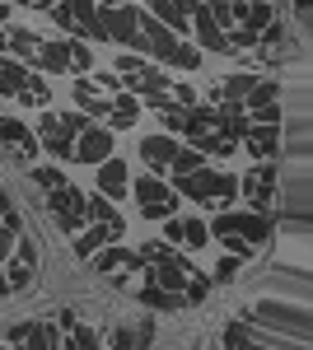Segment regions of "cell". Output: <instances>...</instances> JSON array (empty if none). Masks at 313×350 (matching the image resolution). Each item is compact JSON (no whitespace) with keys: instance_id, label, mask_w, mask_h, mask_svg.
Wrapping results in <instances>:
<instances>
[{"instance_id":"6da1fadb","label":"cell","mask_w":313,"mask_h":350,"mask_svg":"<svg viewBox=\"0 0 313 350\" xmlns=\"http://www.w3.org/2000/svg\"><path fill=\"white\" fill-rule=\"evenodd\" d=\"M173 183L178 191H187L192 201H215V206H229L238 196V178L234 173H210L206 163H201V173L192 168V173H173Z\"/></svg>"},{"instance_id":"7a4b0ae2","label":"cell","mask_w":313,"mask_h":350,"mask_svg":"<svg viewBox=\"0 0 313 350\" xmlns=\"http://www.w3.org/2000/svg\"><path fill=\"white\" fill-rule=\"evenodd\" d=\"M253 318L266 323L276 336L290 332L295 341H313V313L304 304H253Z\"/></svg>"},{"instance_id":"3957f363","label":"cell","mask_w":313,"mask_h":350,"mask_svg":"<svg viewBox=\"0 0 313 350\" xmlns=\"http://www.w3.org/2000/svg\"><path fill=\"white\" fill-rule=\"evenodd\" d=\"M0 80L10 84V98H24L28 108H42V103L52 98V94H47V84L38 80L24 61H14V56H0Z\"/></svg>"},{"instance_id":"277c9868","label":"cell","mask_w":313,"mask_h":350,"mask_svg":"<svg viewBox=\"0 0 313 350\" xmlns=\"http://www.w3.org/2000/svg\"><path fill=\"white\" fill-rule=\"evenodd\" d=\"M99 24L112 42H122L127 52H140L145 56V38L136 28V5H99Z\"/></svg>"},{"instance_id":"5b68a950","label":"cell","mask_w":313,"mask_h":350,"mask_svg":"<svg viewBox=\"0 0 313 350\" xmlns=\"http://www.w3.org/2000/svg\"><path fill=\"white\" fill-rule=\"evenodd\" d=\"M238 191L258 206V211H271V201H276V191H281V173H276V163H266L262 159L243 183H238Z\"/></svg>"},{"instance_id":"8992f818","label":"cell","mask_w":313,"mask_h":350,"mask_svg":"<svg viewBox=\"0 0 313 350\" xmlns=\"http://www.w3.org/2000/svg\"><path fill=\"white\" fill-rule=\"evenodd\" d=\"M215 234H238V239L248 243H262L266 234H271V219L266 215H243V211H220V219H215Z\"/></svg>"},{"instance_id":"52a82bcc","label":"cell","mask_w":313,"mask_h":350,"mask_svg":"<svg viewBox=\"0 0 313 350\" xmlns=\"http://www.w3.org/2000/svg\"><path fill=\"white\" fill-rule=\"evenodd\" d=\"M5 262H10V271H5L10 290H28V285H33V275H38V243L24 239L10 257H5Z\"/></svg>"},{"instance_id":"ba28073f","label":"cell","mask_w":313,"mask_h":350,"mask_svg":"<svg viewBox=\"0 0 313 350\" xmlns=\"http://www.w3.org/2000/svg\"><path fill=\"white\" fill-rule=\"evenodd\" d=\"M108 154H112V131H108V126H79L75 131V154H71V159L99 163V159H108Z\"/></svg>"},{"instance_id":"9c48e42d","label":"cell","mask_w":313,"mask_h":350,"mask_svg":"<svg viewBox=\"0 0 313 350\" xmlns=\"http://www.w3.org/2000/svg\"><path fill=\"white\" fill-rule=\"evenodd\" d=\"M47 215H56L61 229H79V224H84V196L71 191V187H56L52 196H47Z\"/></svg>"},{"instance_id":"30bf717a","label":"cell","mask_w":313,"mask_h":350,"mask_svg":"<svg viewBox=\"0 0 313 350\" xmlns=\"http://www.w3.org/2000/svg\"><path fill=\"white\" fill-rule=\"evenodd\" d=\"M192 33H197V47H201V52H229V33L206 14V5L192 10Z\"/></svg>"},{"instance_id":"8fae6325","label":"cell","mask_w":313,"mask_h":350,"mask_svg":"<svg viewBox=\"0 0 313 350\" xmlns=\"http://www.w3.org/2000/svg\"><path fill=\"white\" fill-rule=\"evenodd\" d=\"M38 135H42L38 145H47V150H52L56 159H71V154H75V131H71V126H66L61 117H52V112L42 117V126H38Z\"/></svg>"},{"instance_id":"7c38bea8","label":"cell","mask_w":313,"mask_h":350,"mask_svg":"<svg viewBox=\"0 0 313 350\" xmlns=\"http://www.w3.org/2000/svg\"><path fill=\"white\" fill-rule=\"evenodd\" d=\"M71 33L89 38V42L108 38L103 24H99V5H94V0H71Z\"/></svg>"},{"instance_id":"4fadbf2b","label":"cell","mask_w":313,"mask_h":350,"mask_svg":"<svg viewBox=\"0 0 313 350\" xmlns=\"http://www.w3.org/2000/svg\"><path fill=\"white\" fill-rule=\"evenodd\" d=\"M243 140H248V150H253L258 159H271V154H281V145H286L276 122H258V126H248V135H243Z\"/></svg>"},{"instance_id":"5bb4252c","label":"cell","mask_w":313,"mask_h":350,"mask_svg":"<svg viewBox=\"0 0 313 350\" xmlns=\"http://www.w3.org/2000/svg\"><path fill=\"white\" fill-rule=\"evenodd\" d=\"M0 140L19 154V159H33L38 154V140H33V131H28L24 122H14V117H0Z\"/></svg>"},{"instance_id":"9a60e30c","label":"cell","mask_w":313,"mask_h":350,"mask_svg":"<svg viewBox=\"0 0 313 350\" xmlns=\"http://www.w3.org/2000/svg\"><path fill=\"white\" fill-rule=\"evenodd\" d=\"M140 154H145V163H150V168H155V173H164V168H168V159H173V154H178V140H173V135H145V140H140Z\"/></svg>"},{"instance_id":"2e32d148","label":"cell","mask_w":313,"mask_h":350,"mask_svg":"<svg viewBox=\"0 0 313 350\" xmlns=\"http://www.w3.org/2000/svg\"><path fill=\"white\" fill-rule=\"evenodd\" d=\"M136 201L140 206H168V211H178V196L159 183L155 173H145V178H136Z\"/></svg>"},{"instance_id":"e0dca14e","label":"cell","mask_w":313,"mask_h":350,"mask_svg":"<svg viewBox=\"0 0 313 350\" xmlns=\"http://www.w3.org/2000/svg\"><path fill=\"white\" fill-rule=\"evenodd\" d=\"M99 191L103 196H127V163L122 159H99Z\"/></svg>"},{"instance_id":"ac0fdd59","label":"cell","mask_w":313,"mask_h":350,"mask_svg":"<svg viewBox=\"0 0 313 350\" xmlns=\"http://www.w3.org/2000/svg\"><path fill=\"white\" fill-rule=\"evenodd\" d=\"M33 66H38V70H47V75H61V70H71V42H42Z\"/></svg>"},{"instance_id":"d6986e66","label":"cell","mask_w":313,"mask_h":350,"mask_svg":"<svg viewBox=\"0 0 313 350\" xmlns=\"http://www.w3.org/2000/svg\"><path fill=\"white\" fill-rule=\"evenodd\" d=\"M136 117H140V98H136V94H117V98H108V122H112L117 131L136 126Z\"/></svg>"},{"instance_id":"ffe728a7","label":"cell","mask_w":313,"mask_h":350,"mask_svg":"<svg viewBox=\"0 0 313 350\" xmlns=\"http://www.w3.org/2000/svg\"><path fill=\"white\" fill-rule=\"evenodd\" d=\"M38 47H42V38H38V33H28V28H14V33H10V42H5V52L14 56V61H28V66L38 61Z\"/></svg>"},{"instance_id":"44dd1931","label":"cell","mask_w":313,"mask_h":350,"mask_svg":"<svg viewBox=\"0 0 313 350\" xmlns=\"http://www.w3.org/2000/svg\"><path fill=\"white\" fill-rule=\"evenodd\" d=\"M117 234H127V224H103V219H99V229H89V234H79V239H75V252H79V257H89V252H99V247H103L108 239H117Z\"/></svg>"},{"instance_id":"7402d4cb","label":"cell","mask_w":313,"mask_h":350,"mask_svg":"<svg viewBox=\"0 0 313 350\" xmlns=\"http://www.w3.org/2000/svg\"><path fill=\"white\" fill-rule=\"evenodd\" d=\"M75 103L89 112V117H108V98L99 94V84H94V80H79L75 84Z\"/></svg>"},{"instance_id":"603a6c76","label":"cell","mask_w":313,"mask_h":350,"mask_svg":"<svg viewBox=\"0 0 313 350\" xmlns=\"http://www.w3.org/2000/svg\"><path fill=\"white\" fill-rule=\"evenodd\" d=\"M136 262H140V257L127 252V247H108V252L94 257V271H117V267H136Z\"/></svg>"},{"instance_id":"cb8c5ba5","label":"cell","mask_w":313,"mask_h":350,"mask_svg":"<svg viewBox=\"0 0 313 350\" xmlns=\"http://www.w3.org/2000/svg\"><path fill=\"white\" fill-rule=\"evenodd\" d=\"M84 219H103V224H122V219H117V211H112V201H108L103 191L84 201Z\"/></svg>"},{"instance_id":"d4e9b609","label":"cell","mask_w":313,"mask_h":350,"mask_svg":"<svg viewBox=\"0 0 313 350\" xmlns=\"http://www.w3.org/2000/svg\"><path fill=\"white\" fill-rule=\"evenodd\" d=\"M243 98H248V108H266V103H276V98H281V84H271V80H266V84H253Z\"/></svg>"},{"instance_id":"484cf974","label":"cell","mask_w":313,"mask_h":350,"mask_svg":"<svg viewBox=\"0 0 313 350\" xmlns=\"http://www.w3.org/2000/svg\"><path fill=\"white\" fill-rule=\"evenodd\" d=\"M253 75H229V80L220 84V89H215V98H243V94H248V89H253Z\"/></svg>"},{"instance_id":"4316f807","label":"cell","mask_w":313,"mask_h":350,"mask_svg":"<svg viewBox=\"0 0 313 350\" xmlns=\"http://www.w3.org/2000/svg\"><path fill=\"white\" fill-rule=\"evenodd\" d=\"M183 239L192 243V247H206L210 243V224H201V219H183Z\"/></svg>"},{"instance_id":"83f0119b","label":"cell","mask_w":313,"mask_h":350,"mask_svg":"<svg viewBox=\"0 0 313 350\" xmlns=\"http://www.w3.org/2000/svg\"><path fill=\"white\" fill-rule=\"evenodd\" d=\"M173 173H192V168H201V150H178L173 159H168Z\"/></svg>"},{"instance_id":"f1b7e54d","label":"cell","mask_w":313,"mask_h":350,"mask_svg":"<svg viewBox=\"0 0 313 350\" xmlns=\"http://www.w3.org/2000/svg\"><path fill=\"white\" fill-rule=\"evenodd\" d=\"M206 14H210V19H215L220 28H225V33L234 28V10H229V0H210V5H206Z\"/></svg>"},{"instance_id":"f546056e","label":"cell","mask_w":313,"mask_h":350,"mask_svg":"<svg viewBox=\"0 0 313 350\" xmlns=\"http://www.w3.org/2000/svg\"><path fill=\"white\" fill-rule=\"evenodd\" d=\"M33 183L47 187V191H56V187H66V173H56V168H33Z\"/></svg>"},{"instance_id":"4dcf8cb0","label":"cell","mask_w":313,"mask_h":350,"mask_svg":"<svg viewBox=\"0 0 313 350\" xmlns=\"http://www.w3.org/2000/svg\"><path fill=\"white\" fill-rule=\"evenodd\" d=\"M94 66V52L84 42H71V70H89Z\"/></svg>"},{"instance_id":"1f68e13d","label":"cell","mask_w":313,"mask_h":350,"mask_svg":"<svg viewBox=\"0 0 313 350\" xmlns=\"http://www.w3.org/2000/svg\"><path fill=\"white\" fill-rule=\"evenodd\" d=\"M75 332H71V341L75 346H99V336H94V327H79V323H71Z\"/></svg>"},{"instance_id":"d6a6232c","label":"cell","mask_w":313,"mask_h":350,"mask_svg":"<svg viewBox=\"0 0 313 350\" xmlns=\"http://www.w3.org/2000/svg\"><path fill=\"white\" fill-rule=\"evenodd\" d=\"M253 117H258V122H276V126H281V103H266V108H253Z\"/></svg>"},{"instance_id":"836d02e7","label":"cell","mask_w":313,"mask_h":350,"mask_svg":"<svg viewBox=\"0 0 313 350\" xmlns=\"http://www.w3.org/2000/svg\"><path fill=\"white\" fill-rule=\"evenodd\" d=\"M164 239H168V243H183V219H168V224H164Z\"/></svg>"},{"instance_id":"e575fe53","label":"cell","mask_w":313,"mask_h":350,"mask_svg":"<svg viewBox=\"0 0 313 350\" xmlns=\"http://www.w3.org/2000/svg\"><path fill=\"white\" fill-rule=\"evenodd\" d=\"M238 271V257L234 252H229V257H225V262H220V271H215V275H220V280H229V275H234Z\"/></svg>"},{"instance_id":"d590c367","label":"cell","mask_w":313,"mask_h":350,"mask_svg":"<svg viewBox=\"0 0 313 350\" xmlns=\"http://www.w3.org/2000/svg\"><path fill=\"white\" fill-rule=\"evenodd\" d=\"M5 295H14V290H10V280H5V271H0V299Z\"/></svg>"},{"instance_id":"8d00e7d4","label":"cell","mask_w":313,"mask_h":350,"mask_svg":"<svg viewBox=\"0 0 313 350\" xmlns=\"http://www.w3.org/2000/svg\"><path fill=\"white\" fill-rule=\"evenodd\" d=\"M5 211H10V196H5V191H0V215H5Z\"/></svg>"},{"instance_id":"74e56055","label":"cell","mask_w":313,"mask_h":350,"mask_svg":"<svg viewBox=\"0 0 313 350\" xmlns=\"http://www.w3.org/2000/svg\"><path fill=\"white\" fill-rule=\"evenodd\" d=\"M5 42H10V33H5V28H0V52H5Z\"/></svg>"},{"instance_id":"f35d334b","label":"cell","mask_w":313,"mask_h":350,"mask_svg":"<svg viewBox=\"0 0 313 350\" xmlns=\"http://www.w3.org/2000/svg\"><path fill=\"white\" fill-rule=\"evenodd\" d=\"M5 19H10V10H5V0H0V24H5Z\"/></svg>"},{"instance_id":"ab89813d","label":"cell","mask_w":313,"mask_h":350,"mask_svg":"<svg viewBox=\"0 0 313 350\" xmlns=\"http://www.w3.org/2000/svg\"><path fill=\"white\" fill-rule=\"evenodd\" d=\"M0 98H10V84H5V80H0Z\"/></svg>"},{"instance_id":"60d3db41","label":"cell","mask_w":313,"mask_h":350,"mask_svg":"<svg viewBox=\"0 0 313 350\" xmlns=\"http://www.w3.org/2000/svg\"><path fill=\"white\" fill-rule=\"evenodd\" d=\"M19 5H52V0H19Z\"/></svg>"}]
</instances>
